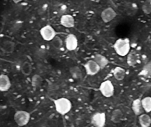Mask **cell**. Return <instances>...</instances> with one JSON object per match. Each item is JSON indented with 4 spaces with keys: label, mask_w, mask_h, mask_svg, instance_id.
<instances>
[{
    "label": "cell",
    "mask_w": 151,
    "mask_h": 127,
    "mask_svg": "<svg viewBox=\"0 0 151 127\" xmlns=\"http://www.w3.org/2000/svg\"><path fill=\"white\" fill-rule=\"evenodd\" d=\"M93 60L100 67L101 69H104L109 64V60L103 55L97 54L94 56Z\"/></svg>",
    "instance_id": "obj_12"
},
{
    "label": "cell",
    "mask_w": 151,
    "mask_h": 127,
    "mask_svg": "<svg viewBox=\"0 0 151 127\" xmlns=\"http://www.w3.org/2000/svg\"><path fill=\"white\" fill-rule=\"evenodd\" d=\"M60 24L64 27L73 28L75 26V19L73 16L70 14L63 15L60 18Z\"/></svg>",
    "instance_id": "obj_10"
},
{
    "label": "cell",
    "mask_w": 151,
    "mask_h": 127,
    "mask_svg": "<svg viewBox=\"0 0 151 127\" xmlns=\"http://www.w3.org/2000/svg\"><path fill=\"white\" fill-rule=\"evenodd\" d=\"M99 90L105 97H111L114 95V86L111 81L106 80L101 83L99 86Z\"/></svg>",
    "instance_id": "obj_4"
},
{
    "label": "cell",
    "mask_w": 151,
    "mask_h": 127,
    "mask_svg": "<svg viewBox=\"0 0 151 127\" xmlns=\"http://www.w3.org/2000/svg\"><path fill=\"white\" fill-rule=\"evenodd\" d=\"M117 15V13L113 8L108 7L102 11L101 18L103 22L108 23L115 19Z\"/></svg>",
    "instance_id": "obj_9"
},
{
    "label": "cell",
    "mask_w": 151,
    "mask_h": 127,
    "mask_svg": "<svg viewBox=\"0 0 151 127\" xmlns=\"http://www.w3.org/2000/svg\"><path fill=\"white\" fill-rule=\"evenodd\" d=\"M142 9L145 14H151V0H145L142 5Z\"/></svg>",
    "instance_id": "obj_25"
},
{
    "label": "cell",
    "mask_w": 151,
    "mask_h": 127,
    "mask_svg": "<svg viewBox=\"0 0 151 127\" xmlns=\"http://www.w3.org/2000/svg\"><path fill=\"white\" fill-rule=\"evenodd\" d=\"M142 103L144 111L147 113L151 112V97H147L144 98L142 100Z\"/></svg>",
    "instance_id": "obj_23"
},
{
    "label": "cell",
    "mask_w": 151,
    "mask_h": 127,
    "mask_svg": "<svg viewBox=\"0 0 151 127\" xmlns=\"http://www.w3.org/2000/svg\"><path fill=\"white\" fill-rule=\"evenodd\" d=\"M11 87L10 79L8 75L1 74H0V91H8Z\"/></svg>",
    "instance_id": "obj_11"
},
{
    "label": "cell",
    "mask_w": 151,
    "mask_h": 127,
    "mask_svg": "<svg viewBox=\"0 0 151 127\" xmlns=\"http://www.w3.org/2000/svg\"><path fill=\"white\" fill-rule=\"evenodd\" d=\"M40 34L44 40L51 41L56 36L57 32L50 25H46L41 28Z\"/></svg>",
    "instance_id": "obj_5"
},
{
    "label": "cell",
    "mask_w": 151,
    "mask_h": 127,
    "mask_svg": "<svg viewBox=\"0 0 151 127\" xmlns=\"http://www.w3.org/2000/svg\"><path fill=\"white\" fill-rule=\"evenodd\" d=\"M24 1V0H12L13 2L15 4H16L19 3L23 1Z\"/></svg>",
    "instance_id": "obj_26"
},
{
    "label": "cell",
    "mask_w": 151,
    "mask_h": 127,
    "mask_svg": "<svg viewBox=\"0 0 151 127\" xmlns=\"http://www.w3.org/2000/svg\"><path fill=\"white\" fill-rule=\"evenodd\" d=\"M113 74L114 78L118 81L122 80L126 75V71L120 67H116L113 71Z\"/></svg>",
    "instance_id": "obj_15"
},
{
    "label": "cell",
    "mask_w": 151,
    "mask_h": 127,
    "mask_svg": "<svg viewBox=\"0 0 151 127\" xmlns=\"http://www.w3.org/2000/svg\"><path fill=\"white\" fill-rule=\"evenodd\" d=\"M106 122V115L104 112H97L91 117V123L96 127H104Z\"/></svg>",
    "instance_id": "obj_6"
},
{
    "label": "cell",
    "mask_w": 151,
    "mask_h": 127,
    "mask_svg": "<svg viewBox=\"0 0 151 127\" xmlns=\"http://www.w3.org/2000/svg\"><path fill=\"white\" fill-rule=\"evenodd\" d=\"M132 110L134 114L136 115H140L142 114L144 110L142 105V100L140 99L134 100L132 103Z\"/></svg>",
    "instance_id": "obj_14"
},
{
    "label": "cell",
    "mask_w": 151,
    "mask_h": 127,
    "mask_svg": "<svg viewBox=\"0 0 151 127\" xmlns=\"http://www.w3.org/2000/svg\"><path fill=\"white\" fill-rule=\"evenodd\" d=\"M55 108L58 113L64 116L69 113L72 108L71 102L66 98H60L54 101Z\"/></svg>",
    "instance_id": "obj_1"
},
{
    "label": "cell",
    "mask_w": 151,
    "mask_h": 127,
    "mask_svg": "<svg viewBox=\"0 0 151 127\" xmlns=\"http://www.w3.org/2000/svg\"><path fill=\"white\" fill-rule=\"evenodd\" d=\"M140 75L145 77H150L151 76V62L148 63L144 66Z\"/></svg>",
    "instance_id": "obj_24"
},
{
    "label": "cell",
    "mask_w": 151,
    "mask_h": 127,
    "mask_svg": "<svg viewBox=\"0 0 151 127\" xmlns=\"http://www.w3.org/2000/svg\"><path fill=\"white\" fill-rule=\"evenodd\" d=\"M84 68L86 74L88 75H96L101 70L100 67L93 60H90L86 62L84 65Z\"/></svg>",
    "instance_id": "obj_7"
},
{
    "label": "cell",
    "mask_w": 151,
    "mask_h": 127,
    "mask_svg": "<svg viewBox=\"0 0 151 127\" xmlns=\"http://www.w3.org/2000/svg\"><path fill=\"white\" fill-rule=\"evenodd\" d=\"M50 43H51L52 47L56 50L60 49L63 47V40L58 35L56 36L50 41Z\"/></svg>",
    "instance_id": "obj_22"
},
{
    "label": "cell",
    "mask_w": 151,
    "mask_h": 127,
    "mask_svg": "<svg viewBox=\"0 0 151 127\" xmlns=\"http://www.w3.org/2000/svg\"><path fill=\"white\" fill-rule=\"evenodd\" d=\"M21 71L23 75L26 76L30 75L32 72V66L28 62H25L21 66Z\"/></svg>",
    "instance_id": "obj_18"
},
{
    "label": "cell",
    "mask_w": 151,
    "mask_h": 127,
    "mask_svg": "<svg viewBox=\"0 0 151 127\" xmlns=\"http://www.w3.org/2000/svg\"><path fill=\"white\" fill-rule=\"evenodd\" d=\"M70 73L73 79L79 80L82 77L81 70L79 67L73 66L70 68Z\"/></svg>",
    "instance_id": "obj_16"
},
{
    "label": "cell",
    "mask_w": 151,
    "mask_h": 127,
    "mask_svg": "<svg viewBox=\"0 0 151 127\" xmlns=\"http://www.w3.org/2000/svg\"><path fill=\"white\" fill-rule=\"evenodd\" d=\"M43 79L42 77L38 74H35L32 77L31 79V84L34 88H38L42 84Z\"/></svg>",
    "instance_id": "obj_21"
},
{
    "label": "cell",
    "mask_w": 151,
    "mask_h": 127,
    "mask_svg": "<svg viewBox=\"0 0 151 127\" xmlns=\"http://www.w3.org/2000/svg\"><path fill=\"white\" fill-rule=\"evenodd\" d=\"M16 45L13 42L11 41H6L4 42L1 46V49L6 54H12L15 50Z\"/></svg>",
    "instance_id": "obj_13"
},
{
    "label": "cell",
    "mask_w": 151,
    "mask_h": 127,
    "mask_svg": "<svg viewBox=\"0 0 151 127\" xmlns=\"http://www.w3.org/2000/svg\"><path fill=\"white\" fill-rule=\"evenodd\" d=\"M122 112L119 109H116L113 111L111 116V121L114 123H119L122 117Z\"/></svg>",
    "instance_id": "obj_20"
},
{
    "label": "cell",
    "mask_w": 151,
    "mask_h": 127,
    "mask_svg": "<svg viewBox=\"0 0 151 127\" xmlns=\"http://www.w3.org/2000/svg\"><path fill=\"white\" fill-rule=\"evenodd\" d=\"M139 58V56L136 53H129L127 57V62L131 66L135 65L138 63Z\"/></svg>",
    "instance_id": "obj_19"
},
{
    "label": "cell",
    "mask_w": 151,
    "mask_h": 127,
    "mask_svg": "<svg viewBox=\"0 0 151 127\" xmlns=\"http://www.w3.org/2000/svg\"><path fill=\"white\" fill-rule=\"evenodd\" d=\"M139 121L141 126L148 127L150 126L151 118L148 114L145 113L141 114L139 117Z\"/></svg>",
    "instance_id": "obj_17"
},
{
    "label": "cell",
    "mask_w": 151,
    "mask_h": 127,
    "mask_svg": "<svg viewBox=\"0 0 151 127\" xmlns=\"http://www.w3.org/2000/svg\"><path fill=\"white\" fill-rule=\"evenodd\" d=\"M31 119V114L26 111L18 110L14 114V120L16 124L22 127L28 124Z\"/></svg>",
    "instance_id": "obj_3"
},
{
    "label": "cell",
    "mask_w": 151,
    "mask_h": 127,
    "mask_svg": "<svg viewBox=\"0 0 151 127\" xmlns=\"http://www.w3.org/2000/svg\"><path fill=\"white\" fill-rule=\"evenodd\" d=\"M65 45L66 49L70 51H74L78 46L77 37L73 34H70L66 36L65 39Z\"/></svg>",
    "instance_id": "obj_8"
},
{
    "label": "cell",
    "mask_w": 151,
    "mask_h": 127,
    "mask_svg": "<svg viewBox=\"0 0 151 127\" xmlns=\"http://www.w3.org/2000/svg\"><path fill=\"white\" fill-rule=\"evenodd\" d=\"M113 48L117 55L120 56H126L130 51V40L128 38L118 39L114 44Z\"/></svg>",
    "instance_id": "obj_2"
}]
</instances>
